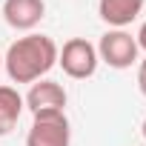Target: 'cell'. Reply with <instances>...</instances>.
Returning <instances> with one entry per match:
<instances>
[{
    "label": "cell",
    "mask_w": 146,
    "mask_h": 146,
    "mask_svg": "<svg viewBox=\"0 0 146 146\" xmlns=\"http://www.w3.org/2000/svg\"><path fill=\"white\" fill-rule=\"evenodd\" d=\"M143 3L146 0H100L98 3V15L112 29H123L143 12Z\"/></svg>",
    "instance_id": "cell-7"
},
{
    "label": "cell",
    "mask_w": 146,
    "mask_h": 146,
    "mask_svg": "<svg viewBox=\"0 0 146 146\" xmlns=\"http://www.w3.org/2000/svg\"><path fill=\"white\" fill-rule=\"evenodd\" d=\"M140 132H143V137H146V117H143V126H140Z\"/></svg>",
    "instance_id": "cell-11"
},
{
    "label": "cell",
    "mask_w": 146,
    "mask_h": 146,
    "mask_svg": "<svg viewBox=\"0 0 146 146\" xmlns=\"http://www.w3.org/2000/svg\"><path fill=\"white\" fill-rule=\"evenodd\" d=\"M95 49H98V57L112 69H129L132 63H137V52H140L137 40L126 29H109Z\"/></svg>",
    "instance_id": "cell-3"
},
{
    "label": "cell",
    "mask_w": 146,
    "mask_h": 146,
    "mask_svg": "<svg viewBox=\"0 0 146 146\" xmlns=\"http://www.w3.org/2000/svg\"><path fill=\"white\" fill-rule=\"evenodd\" d=\"M0 69H3V54H0Z\"/></svg>",
    "instance_id": "cell-12"
},
{
    "label": "cell",
    "mask_w": 146,
    "mask_h": 146,
    "mask_svg": "<svg viewBox=\"0 0 146 146\" xmlns=\"http://www.w3.org/2000/svg\"><path fill=\"white\" fill-rule=\"evenodd\" d=\"M72 129L66 120V112L57 115H35L32 129L26 135V146H69Z\"/></svg>",
    "instance_id": "cell-4"
},
{
    "label": "cell",
    "mask_w": 146,
    "mask_h": 146,
    "mask_svg": "<svg viewBox=\"0 0 146 146\" xmlns=\"http://www.w3.org/2000/svg\"><path fill=\"white\" fill-rule=\"evenodd\" d=\"M23 95L15 86H0V137L9 135L23 115Z\"/></svg>",
    "instance_id": "cell-8"
},
{
    "label": "cell",
    "mask_w": 146,
    "mask_h": 146,
    "mask_svg": "<svg viewBox=\"0 0 146 146\" xmlns=\"http://www.w3.org/2000/svg\"><path fill=\"white\" fill-rule=\"evenodd\" d=\"M57 63L63 66V72L75 80H86L98 72V49L86 40V37H72L63 43V49H57Z\"/></svg>",
    "instance_id": "cell-2"
},
{
    "label": "cell",
    "mask_w": 146,
    "mask_h": 146,
    "mask_svg": "<svg viewBox=\"0 0 146 146\" xmlns=\"http://www.w3.org/2000/svg\"><path fill=\"white\" fill-rule=\"evenodd\" d=\"M54 63H57V43L46 35L17 37L3 54V69L12 83H35L43 75H49Z\"/></svg>",
    "instance_id": "cell-1"
},
{
    "label": "cell",
    "mask_w": 146,
    "mask_h": 146,
    "mask_svg": "<svg viewBox=\"0 0 146 146\" xmlns=\"http://www.w3.org/2000/svg\"><path fill=\"white\" fill-rule=\"evenodd\" d=\"M135 40H137V49H143L146 52V23L137 29V35H135Z\"/></svg>",
    "instance_id": "cell-10"
},
{
    "label": "cell",
    "mask_w": 146,
    "mask_h": 146,
    "mask_svg": "<svg viewBox=\"0 0 146 146\" xmlns=\"http://www.w3.org/2000/svg\"><path fill=\"white\" fill-rule=\"evenodd\" d=\"M43 15H46L43 0H3V17L12 29L29 32L43 20Z\"/></svg>",
    "instance_id": "cell-6"
},
{
    "label": "cell",
    "mask_w": 146,
    "mask_h": 146,
    "mask_svg": "<svg viewBox=\"0 0 146 146\" xmlns=\"http://www.w3.org/2000/svg\"><path fill=\"white\" fill-rule=\"evenodd\" d=\"M137 89H140V95L146 98V57H143L140 66H137Z\"/></svg>",
    "instance_id": "cell-9"
},
{
    "label": "cell",
    "mask_w": 146,
    "mask_h": 146,
    "mask_svg": "<svg viewBox=\"0 0 146 146\" xmlns=\"http://www.w3.org/2000/svg\"><path fill=\"white\" fill-rule=\"evenodd\" d=\"M23 103L32 115H57L66 112V89L57 80H35Z\"/></svg>",
    "instance_id": "cell-5"
}]
</instances>
